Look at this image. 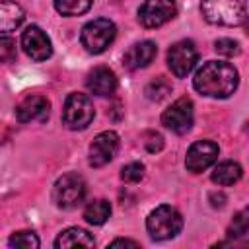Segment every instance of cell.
I'll return each instance as SVG.
<instances>
[{
  "label": "cell",
  "instance_id": "1",
  "mask_svg": "<svg viewBox=\"0 0 249 249\" xmlns=\"http://www.w3.org/2000/svg\"><path fill=\"white\" fill-rule=\"evenodd\" d=\"M195 89L202 95L224 99L230 97L239 84V74L233 64L224 60H208L195 74Z\"/></svg>",
  "mask_w": 249,
  "mask_h": 249
},
{
  "label": "cell",
  "instance_id": "2",
  "mask_svg": "<svg viewBox=\"0 0 249 249\" xmlns=\"http://www.w3.org/2000/svg\"><path fill=\"white\" fill-rule=\"evenodd\" d=\"M200 12L212 25L233 27L243 23L247 14V0H202Z\"/></svg>",
  "mask_w": 249,
  "mask_h": 249
},
{
  "label": "cell",
  "instance_id": "3",
  "mask_svg": "<svg viewBox=\"0 0 249 249\" xmlns=\"http://www.w3.org/2000/svg\"><path fill=\"white\" fill-rule=\"evenodd\" d=\"M146 228L152 239L156 241H163V239H171L175 237L181 228H183V218L181 214L169 206V204H161L158 208H154L148 218H146Z\"/></svg>",
  "mask_w": 249,
  "mask_h": 249
},
{
  "label": "cell",
  "instance_id": "4",
  "mask_svg": "<svg viewBox=\"0 0 249 249\" xmlns=\"http://www.w3.org/2000/svg\"><path fill=\"white\" fill-rule=\"evenodd\" d=\"M115 35H117V27L111 19H105V18H97L89 23L84 25L82 29V35H80V41H82V47L91 53V54H99L103 53L113 41H115Z\"/></svg>",
  "mask_w": 249,
  "mask_h": 249
},
{
  "label": "cell",
  "instance_id": "5",
  "mask_svg": "<svg viewBox=\"0 0 249 249\" xmlns=\"http://www.w3.org/2000/svg\"><path fill=\"white\" fill-rule=\"evenodd\" d=\"M86 198V181L78 173H64L53 187V200L58 208L70 210L82 204Z\"/></svg>",
  "mask_w": 249,
  "mask_h": 249
},
{
  "label": "cell",
  "instance_id": "6",
  "mask_svg": "<svg viewBox=\"0 0 249 249\" xmlns=\"http://www.w3.org/2000/svg\"><path fill=\"white\" fill-rule=\"evenodd\" d=\"M93 103L86 93H70L64 101L62 123L70 130H82L93 121Z\"/></svg>",
  "mask_w": 249,
  "mask_h": 249
},
{
  "label": "cell",
  "instance_id": "7",
  "mask_svg": "<svg viewBox=\"0 0 249 249\" xmlns=\"http://www.w3.org/2000/svg\"><path fill=\"white\" fill-rule=\"evenodd\" d=\"M193 119H195V111H193V101L189 97H179L177 101H173L161 115V124L177 134H185L191 130L193 126Z\"/></svg>",
  "mask_w": 249,
  "mask_h": 249
},
{
  "label": "cell",
  "instance_id": "8",
  "mask_svg": "<svg viewBox=\"0 0 249 249\" xmlns=\"http://www.w3.org/2000/svg\"><path fill=\"white\" fill-rule=\"evenodd\" d=\"M177 14V6L173 0H146L138 10V21L148 27H161Z\"/></svg>",
  "mask_w": 249,
  "mask_h": 249
},
{
  "label": "cell",
  "instance_id": "9",
  "mask_svg": "<svg viewBox=\"0 0 249 249\" xmlns=\"http://www.w3.org/2000/svg\"><path fill=\"white\" fill-rule=\"evenodd\" d=\"M196 47L193 41H179L167 51V66L177 78H185L196 64Z\"/></svg>",
  "mask_w": 249,
  "mask_h": 249
},
{
  "label": "cell",
  "instance_id": "10",
  "mask_svg": "<svg viewBox=\"0 0 249 249\" xmlns=\"http://www.w3.org/2000/svg\"><path fill=\"white\" fill-rule=\"evenodd\" d=\"M21 47L25 54L35 62H43L53 54L51 39L39 25H29L21 33Z\"/></svg>",
  "mask_w": 249,
  "mask_h": 249
},
{
  "label": "cell",
  "instance_id": "11",
  "mask_svg": "<svg viewBox=\"0 0 249 249\" xmlns=\"http://www.w3.org/2000/svg\"><path fill=\"white\" fill-rule=\"evenodd\" d=\"M218 144L212 140H198L187 150L185 165L193 173H200L208 169L216 160H218Z\"/></svg>",
  "mask_w": 249,
  "mask_h": 249
},
{
  "label": "cell",
  "instance_id": "12",
  "mask_svg": "<svg viewBox=\"0 0 249 249\" xmlns=\"http://www.w3.org/2000/svg\"><path fill=\"white\" fill-rule=\"evenodd\" d=\"M119 150V136L113 130L99 132L89 144V165L101 167L109 163Z\"/></svg>",
  "mask_w": 249,
  "mask_h": 249
},
{
  "label": "cell",
  "instance_id": "13",
  "mask_svg": "<svg viewBox=\"0 0 249 249\" xmlns=\"http://www.w3.org/2000/svg\"><path fill=\"white\" fill-rule=\"evenodd\" d=\"M51 113V103L45 95H27L18 107H16V117L19 123H43L47 121Z\"/></svg>",
  "mask_w": 249,
  "mask_h": 249
},
{
  "label": "cell",
  "instance_id": "14",
  "mask_svg": "<svg viewBox=\"0 0 249 249\" xmlns=\"http://www.w3.org/2000/svg\"><path fill=\"white\" fill-rule=\"evenodd\" d=\"M86 86H88V89L91 93L101 95V97H107V95H113L115 89H117V76H115V72L111 68L97 66V68H93L88 74Z\"/></svg>",
  "mask_w": 249,
  "mask_h": 249
},
{
  "label": "cell",
  "instance_id": "15",
  "mask_svg": "<svg viewBox=\"0 0 249 249\" xmlns=\"http://www.w3.org/2000/svg\"><path fill=\"white\" fill-rule=\"evenodd\" d=\"M220 245H230V247H249V206L239 210L228 231H226V241H222Z\"/></svg>",
  "mask_w": 249,
  "mask_h": 249
},
{
  "label": "cell",
  "instance_id": "16",
  "mask_svg": "<svg viewBox=\"0 0 249 249\" xmlns=\"http://www.w3.org/2000/svg\"><path fill=\"white\" fill-rule=\"evenodd\" d=\"M156 54H158V47L154 41H140L124 53L123 64L128 70H140V68H146L156 58Z\"/></svg>",
  "mask_w": 249,
  "mask_h": 249
},
{
  "label": "cell",
  "instance_id": "17",
  "mask_svg": "<svg viewBox=\"0 0 249 249\" xmlns=\"http://www.w3.org/2000/svg\"><path fill=\"white\" fill-rule=\"evenodd\" d=\"M23 18H25V14H23L19 4L10 2V0H2L0 2V31L2 33L18 29L21 25Z\"/></svg>",
  "mask_w": 249,
  "mask_h": 249
},
{
  "label": "cell",
  "instance_id": "18",
  "mask_svg": "<svg viewBox=\"0 0 249 249\" xmlns=\"http://www.w3.org/2000/svg\"><path fill=\"white\" fill-rule=\"evenodd\" d=\"M93 245H95L93 237L82 228H68L54 241L56 249H64V247H93Z\"/></svg>",
  "mask_w": 249,
  "mask_h": 249
},
{
  "label": "cell",
  "instance_id": "19",
  "mask_svg": "<svg viewBox=\"0 0 249 249\" xmlns=\"http://www.w3.org/2000/svg\"><path fill=\"white\" fill-rule=\"evenodd\" d=\"M241 165L237 161H220L214 171H212V181L216 185H222V187H228V185H233L241 179Z\"/></svg>",
  "mask_w": 249,
  "mask_h": 249
},
{
  "label": "cell",
  "instance_id": "20",
  "mask_svg": "<svg viewBox=\"0 0 249 249\" xmlns=\"http://www.w3.org/2000/svg\"><path fill=\"white\" fill-rule=\"evenodd\" d=\"M109 216H111V204H109V200H105V198L91 200V202L86 206V210H84V218H86V222L91 224V226H101V224H105V222L109 220Z\"/></svg>",
  "mask_w": 249,
  "mask_h": 249
},
{
  "label": "cell",
  "instance_id": "21",
  "mask_svg": "<svg viewBox=\"0 0 249 249\" xmlns=\"http://www.w3.org/2000/svg\"><path fill=\"white\" fill-rule=\"evenodd\" d=\"M93 0H54V8L60 16L72 18V16H82L91 8Z\"/></svg>",
  "mask_w": 249,
  "mask_h": 249
},
{
  "label": "cell",
  "instance_id": "22",
  "mask_svg": "<svg viewBox=\"0 0 249 249\" xmlns=\"http://www.w3.org/2000/svg\"><path fill=\"white\" fill-rule=\"evenodd\" d=\"M144 93H146V97L150 99V101H163L169 93H171V84L165 80V78H156V80H152L148 86H146V89H144Z\"/></svg>",
  "mask_w": 249,
  "mask_h": 249
},
{
  "label": "cell",
  "instance_id": "23",
  "mask_svg": "<svg viewBox=\"0 0 249 249\" xmlns=\"http://www.w3.org/2000/svg\"><path fill=\"white\" fill-rule=\"evenodd\" d=\"M10 247L14 249H37L39 247V237L29 231V230H23V231H16L10 239H8Z\"/></svg>",
  "mask_w": 249,
  "mask_h": 249
},
{
  "label": "cell",
  "instance_id": "24",
  "mask_svg": "<svg viewBox=\"0 0 249 249\" xmlns=\"http://www.w3.org/2000/svg\"><path fill=\"white\" fill-rule=\"evenodd\" d=\"M144 177V165L140 161H130L121 169V179L124 183H138Z\"/></svg>",
  "mask_w": 249,
  "mask_h": 249
},
{
  "label": "cell",
  "instance_id": "25",
  "mask_svg": "<svg viewBox=\"0 0 249 249\" xmlns=\"http://www.w3.org/2000/svg\"><path fill=\"white\" fill-rule=\"evenodd\" d=\"M214 49H216L218 54H224V56H237L239 51H241V49H239V43L233 41V39H228V37L218 39V41L214 43Z\"/></svg>",
  "mask_w": 249,
  "mask_h": 249
},
{
  "label": "cell",
  "instance_id": "26",
  "mask_svg": "<svg viewBox=\"0 0 249 249\" xmlns=\"http://www.w3.org/2000/svg\"><path fill=\"white\" fill-rule=\"evenodd\" d=\"M0 58L2 62H12L16 58V41L10 39L6 33L0 39Z\"/></svg>",
  "mask_w": 249,
  "mask_h": 249
},
{
  "label": "cell",
  "instance_id": "27",
  "mask_svg": "<svg viewBox=\"0 0 249 249\" xmlns=\"http://www.w3.org/2000/svg\"><path fill=\"white\" fill-rule=\"evenodd\" d=\"M146 138L148 140H144V146L148 152H160L163 148V138L158 132H146Z\"/></svg>",
  "mask_w": 249,
  "mask_h": 249
},
{
  "label": "cell",
  "instance_id": "28",
  "mask_svg": "<svg viewBox=\"0 0 249 249\" xmlns=\"http://www.w3.org/2000/svg\"><path fill=\"white\" fill-rule=\"evenodd\" d=\"M109 247H140V243H138V241H132V239H123V237H119V239H113V241L109 243Z\"/></svg>",
  "mask_w": 249,
  "mask_h": 249
},
{
  "label": "cell",
  "instance_id": "29",
  "mask_svg": "<svg viewBox=\"0 0 249 249\" xmlns=\"http://www.w3.org/2000/svg\"><path fill=\"white\" fill-rule=\"evenodd\" d=\"M243 25H245V33L249 35V14H245V19H243Z\"/></svg>",
  "mask_w": 249,
  "mask_h": 249
}]
</instances>
